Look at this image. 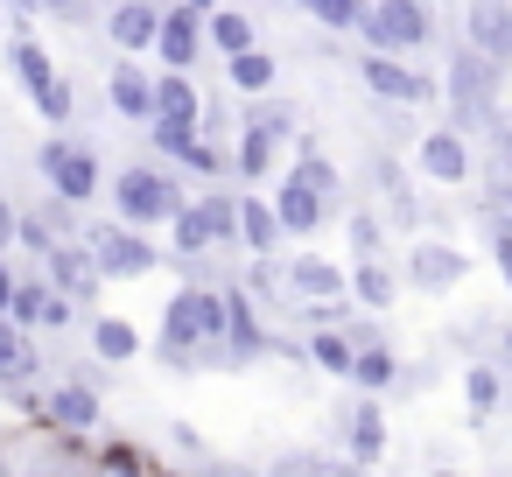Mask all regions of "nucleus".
Here are the masks:
<instances>
[{
  "label": "nucleus",
  "instance_id": "26",
  "mask_svg": "<svg viewBox=\"0 0 512 477\" xmlns=\"http://www.w3.org/2000/svg\"><path fill=\"white\" fill-rule=\"evenodd\" d=\"M225 85L239 92V99H260V92H274L281 85V57L274 50H239V57H225Z\"/></svg>",
  "mask_w": 512,
  "mask_h": 477
},
{
  "label": "nucleus",
  "instance_id": "6",
  "mask_svg": "<svg viewBox=\"0 0 512 477\" xmlns=\"http://www.w3.org/2000/svg\"><path fill=\"white\" fill-rule=\"evenodd\" d=\"M435 0H365V22H358V36H365V50H393V57H414V50H428L435 43Z\"/></svg>",
  "mask_w": 512,
  "mask_h": 477
},
{
  "label": "nucleus",
  "instance_id": "10",
  "mask_svg": "<svg viewBox=\"0 0 512 477\" xmlns=\"http://www.w3.org/2000/svg\"><path fill=\"white\" fill-rule=\"evenodd\" d=\"M267 204H274V218H281V232H288V239H316V232L337 218V204H323L295 169H281V176L267 183Z\"/></svg>",
  "mask_w": 512,
  "mask_h": 477
},
{
  "label": "nucleus",
  "instance_id": "14",
  "mask_svg": "<svg viewBox=\"0 0 512 477\" xmlns=\"http://www.w3.org/2000/svg\"><path fill=\"white\" fill-rule=\"evenodd\" d=\"M463 274H470V260H463L449 239H414V253H407V267H400V281L421 288V295H449V288H463Z\"/></svg>",
  "mask_w": 512,
  "mask_h": 477
},
{
  "label": "nucleus",
  "instance_id": "42",
  "mask_svg": "<svg viewBox=\"0 0 512 477\" xmlns=\"http://www.w3.org/2000/svg\"><path fill=\"white\" fill-rule=\"evenodd\" d=\"M484 225H491V260H498V274L512 288V218H484Z\"/></svg>",
  "mask_w": 512,
  "mask_h": 477
},
{
  "label": "nucleus",
  "instance_id": "30",
  "mask_svg": "<svg viewBox=\"0 0 512 477\" xmlns=\"http://www.w3.org/2000/svg\"><path fill=\"white\" fill-rule=\"evenodd\" d=\"M204 43H211L218 57H239V50H253V43H260V29H253V15H246V8H225V0H218V8L204 15Z\"/></svg>",
  "mask_w": 512,
  "mask_h": 477
},
{
  "label": "nucleus",
  "instance_id": "8",
  "mask_svg": "<svg viewBox=\"0 0 512 477\" xmlns=\"http://www.w3.org/2000/svg\"><path fill=\"white\" fill-rule=\"evenodd\" d=\"M351 71H358V85H365L379 106H435V99H442V85H435L428 71L400 64L393 50H365V57H351Z\"/></svg>",
  "mask_w": 512,
  "mask_h": 477
},
{
  "label": "nucleus",
  "instance_id": "24",
  "mask_svg": "<svg viewBox=\"0 0 512 477\" xmlns=\"http://www.w3.org/2000/svg\"><path fill=\"white\" fill-rule=\"evenodd\" d=\"M344 281H351V302H358V309H372V316H386V309H393V295H400V274H393V260H386V253H379V260H351V274H344Z\"/></svg>",
  "mask_w": 512,
  "mask_h": 477
},
{
  "label": "nucleus",
  "instance_id": "49",
  "mask_svg": "<svg viewBox=\"0 0 512 477\" xmlns=\"http://www.w3.org/2000/svg\"><path fill=\"white\" fill-rule=\"evenodd\" d=\"M435 477H463V470H435Z\"/></svg>",
  "mask_w": 512,
  "mask_h": 477
},
{
  "label": "nucleus",
  "instance_id": "11",
  "mask_svg": "<svg viewBox=\"0 0 512 477\" xmlns=\"http://www.w3.org/2000/svg\"><path fill=\"white\" fill-rule=\"evenodd\" d=\"M260 358H274V330H267V316L253 309V295L232 281V316H225V372H246V365H260Z\"/></svg>",
  "mask_w": 512,
  "mask_h": 477
},
{
  "label": "nucleus",
  "instance_id": "20",
  "mask_svg": "<svg viewBox=\"0 0 512 477\" xmlns=\"http://www.w3.org/2000/svg\"><path fill=\"white\" fill-rule=\"evenodd\" d=\"M337 435H344V456L372 470V463L386 456V414H379V400H351V407L337 414Z\"/></svg>",
  "mask_w": 512,
  "mask_h": 477
},
{
  "label": "nucleus",
  "instance_id": "29",
  "mask_svg": "<svg viewBox=\"0 0 512 477\" xmlns=\"http://www.w3.org/2000/svg\"><path fill=\"white\" fill-rule=\"evenodd\" d=\"M239 127H253V134H267V141H295V127H302V113H295V99H281V85H274V92H260V99H246V113H239Z\"/></svg>",
  "mask_w": 512,
  "mask_h": 477
},
{
  "label": "nucleus",
  "instance_id": "36",
  "mask_svg": "<svg viewBox=\"0 0 512 477\" xmlns=\"http://www.w3.org/2000/svg\"><path fill=\"white\" fill-rule=\"evenodd\" d=\"M190 253H225V246L211 239V225H204L197 204H183V211L169 218V260H190Z\"/></svg>",
  "mask_w": 512,
  "mask_h": 477
},
{
  "label": "nucleus",
  "instance_id": "21",
  "mask_svg": "<svg viewBox=\"0 0 512 477\" xmlns=\"http://www.w3.org/2000/svg\"><path fill=\"white\" fill-rule=\"evenodd\" d=\"M288 288H295V302H330V295H351L344 267H337V260H323V253H295V260H288Z\"/></svg>",
  "mask_w": 512,
  "mask_h": 477
},
{
  "label": "nucleus",
  "instance_id": "22",
  "mask_svg": "<svg viewBox=\"0 0 512 477\" xmlns=\"http://www.w3.org/2000/svg\"><path fill=\"white\" fill-rule=\"evenodd\" d=\"M155 120H183V127L204 134V92H197L190 71H162L155 78Z\"/></svg>",
  "mask_w": 512,
  "mask_h": 477
},
{
  "label": "nucleus",
  "instance_id": "15",
  "mask_svg": "<svg viewBox=\"0 0 512 477\" xmlns=\"http://www.w3.org/2000/svg\"><path fill=\"white\" fill-rule=\"evenodd\" d=\"M99 29H106V43H113V50L148 57V50H155V36H162V0H113V8L99 15Z\"/></svg>",
  "mask_w": 512,
  "mask_h": 477
},
{
  "label": "nucleus",
  "instance_id": "17",
  "mask_svg": "<svg viewBox=\"0 0 512 477\" xmlns=\"http://www.w3.org/2000/svg\"><path fill=\"white\" fill-rule=\"evenodd\" d=\"M463 43H477L498 71H512V0H470L463 8Z\"/></svg>",
  "mask_w": 512,
  "mask_h": 477
},
{
  "label": "nucleus",
  "instance_id": "18",
  "mask_svg": "<svg viewBox=\"0 0 512 477\" xmlns=\"http://www.w3.org/2000/svg\"><path fill=\"white\" fill-rule=\"evenodd\" d=\"M421 176L442 183V190H463V183H470V134L428 127V134H421Z\"/></svg>",
  "mask_w": 512,
  "mask_h": 477
},
{
  "label": "nucleus",
  "instance_id": "34",
  "mask_svg": "<svg viewBox=\"0 0 512 477\" xmlns=\"http://www.w3.org/2000/svg\"><path fill=\"white\" fill-rule=\"evenodd\" d=\"M22 379H36V344L15 316H0V393L22 386Z\"/></svg>",
  "mask_w": 512,
  "mask_h": 477
},
{
  "label": "nucleus",
  "instance_id": "41",
  "mask_svg": "<svg viewBox=\"0 0 512 477\" xmlns=\"http://www.w3.org/2000/svg\"><path fill=\"white\" fill-rule=\"evenodd\" d=\"M232 134V106H225V92H204V141H225Z\"/></svg>",
  "mask_w": 512,
  "mask_h": 477
},
{
  "label": "nucleus",
  "instance_id": "9",
  "mask_svg": "<svg viewBox=\"0 0 512 477\" xmlns=\"http://www.w3.org/2000/svg\"><path fill=\"white\" fill-rule=\"evenodd\" d=\"M29 421L50 428V435H57V428H64V435H92V428L106 421V407H99V386H85V379H57V386L36 393Z\"/></svg>",
  "mask_w": 512,
  "mask_h": 477
},
{
  "label": "nucleus",
  "instance_id": "51",
  "mask_svg": "<svg viewBox=\"0 0 512 477\" xmlns=\"http://www.w3.org/2000/svg\"><path fill=\"white\" fill-rule=\"evenodd\" d=\"M0 36H8V22H0Z\"/></svg>",
  "mask_w": 512,
  "mask_h": 477
},
{
  "label": "nucleus",
  "instance_id": "35",
  "mask_svg": "<svg viewBox=\"0 0 512 477\" xmlns=\"http://www.w3.org/2000/svg\"><path fill=\"white\" fill-rule=\"evenodd\" d=\"M92 358H99V365L141 358V330H134L127 316H92Z\"/></svg>",
  "mask_w": 512,
  "mask_h": 477
},
{
  "label": "nucleus",
  "instance_id": "13",
  "mask_svg": "<svg viewBox=\"0 0 512 477\" xmlns=\"http://www.w3.org/2000/svg\"><path fill=\"white\" fill-rule=\"evenodd\" d=\"M204 15L190 8V0H162V36H155V57L169 71H197L204 64Z\"/></svg>",
  "mask_w": 512,
  "mask_h": 477
},
{
  "label": "nucleus",
  "instance_id": "47",
  "mask_svg": "<svg viewBox=\"0 0 512 477\" xmlns=\"http://www.w3.org/2000/svg\"><path fill=\"white\" fill-rule=\"evenodd\" d=\"M0 477H22V470H15V463H8V456H0Z\"/></svg>",
  "mask_w": 512,
  "mask_h": 477
},
{
  "label": "nucleus",
  "instance_id": "40",
  "mask_svg": "<svg viewBox=\"0 0 512 477\" xmlns=\"http://www.w3.org/2000/svg\"><path fill=\"white\" fill-rule=\"evenodd\" d=\"M78 323V302L64 295V288H50V302H43V337H64Z\"/></svg>",
  "mask_w": 512,
  "mask_h": 477
},
{
  "label": "nucleus",
  "instance_id": "27",
  "mask_svg": "<svg viewBox=\"0 0 512 477\" xmlns=\"http://www.w3.org/2000/svg\"><path fill=\"white\" fill-rule=\"evenodd\" d=\"M372 197L393 211V225H421V204H414V183L393 155H372Z\"/></svg>",
  "mask_w": 512,
  "mask_h": 477
},
{
  "label": "nucleus",
  "instance_id": "16",
  "mask_svg": "<svg viewBox=\"0 0 512 477\" xmlns=\"http://www.w3.org/2000/svg\"><path fill=\"white\" fill-rule=\"evenodd\" d=\"M106 106H113L120 120H134V127L155 120V78H148L127 50H113V64H106Z\"/></svg>",
  "mask_w": 512,
  "mask_h": 477
},
{
  "label": "nucleus",
  "instance_id": "37",
  "mask_svg": "<svg viewBox=\"0 0 512 477\" xmlns=\"http://www.w3.org/2000/svg\"><path fill=\"white\" fill-rule=\"evenodd\" d=\"M43 302H50V274H43V267H36V274H15V302H8V316H15L29 337L43 330Z\"/></svg>",
  "mask_w": 512,
  "mask_h": 477
},
{
  "label": "nucleus",
  "instance_id": "33",
  "mask_svg": "<svg viewBox=\"0 0 512 477\" xmlns=\"http://www.w3.org/2000/svg\"><path fill=\"white\" fill-rule=\"evenodd\" d=\"M351 386H358V393H393V386H400V351H393L386 337H379V344H358Z\"/></svg>",
  "mask_w": 512,
  "mask_h": 477
},
{
  "label": "nucleus",
  "instance_id": "50",
  "mask_svg": "<svg viewBox=\"0 0 512 477\" xmlns=\"http://www.w3.org/2000/svg\"><path fill=\"white\" fill-rule=\"evenodd\" d=\"M435 8H449V0H435Z\"/></svg>",
  "mask_w": 512,
  "mask_h": 477
},
{
  "label": "nucleus",
  "instance_id": "7",
  "mask_svg": "<svg viewBox=\"0 0 512 477\" xmlns=\"http://www.w3.org/2000/svg\"><path fill=\"white\" fill-rule=\"evenodd\" d=\"M78 239L92 246V260H99L106 281H141V274L162 267V246H155L141 225H127V218H99V225H85Z\"/></svg>",
  "mask_w": 512,
  "mask_h": 477
},
{
  "label": "nucleus",
  "instance_id": "32",
  "mask_svg": "<svg viewBox=\"0 0 512 477\" xmlns=\"http://www.w3.org/2000/svg\"><path fill=\"white\" fill-rule=\"evenodd\" d=\"M302 344H309V372H323V379H351V365H358L351 330H309Z\"/></svg>",
  "mask_w": 512,
  "mask_h": 477
},
{
  "label": "nucleus",
  "instance_id": "45",
  "mask_svg": "<svg viewBox=\"0 0 512 477\" xmlns=\"http://www.w3.org/2000/svg\"><path fill=\"white\" fill-rule=\"evenodd\" d=\"M498 351H505V365H512V330H498Z\"/></svg>",
  "mask_w": 512,
  "mask_h": 477
},
{
  "label": "nucleus",
  "instance_id": "31",
  "mask_svg": "<svg viewBox=\"0 0 512 477\" xmlns=\"http://www.w3.org/2000/svg\"><path fill=\"white\" fill-rule=\"evenodd\" d=\"M295 176H302V183H309L323 204H337V211H344V169L330 162V148H323V141H302V155H295Z\"/></svg>",
  "mask_w": 512,
  "mask_h": 477
},
{
  "label": "nucleus",
  "instance_id": "38",
  "mask_svg": "<svg viewBox=\"0 0 512 477\" xmlns=\"http://www.w3.org/2000/svg\"><path fill=\"white\" fill-rule=\"evenodd\" d=\"M295 8L330 36H358V22H365V0H295Z\"/></svg>",
  "mask_w": 512,
  "mask_h": 477
},
{
  "label": "nucleus",
  "instance_id": "44",
  "mask_svg": "<svg viewBox=\"0 0 512 477\" xmlns=\"http://www.w3.org/2000/svg\"><path fill=\"white\" fill-rule=\"evenodd\" d=\"M8 302H15V260L0 253V316H8Z\"/></svg>",
  "mask_w": 512,
  "mask_h": 477
},
{
  "label": "nucleus",
  "instance_id": "3",
  "mask_svg": "<svg viewBox=\"0 0 512 477\" xmlns=\"http://www.w3.org/2000/svg\"><path fill=\"white\" fill-rule=\"evenodd\" d=\"M0 57H8V71H15V85L29 92V106H36V120H50L57 134L78 120V92H71V78L57 71V57L29 36V29H15V36H0Z\"/></svg>",
  "mask_w": 512,
  "mask_h": 477
},
{
  "label": "nucleus",
  "instance_id": "43",
  "mask_svg": "<svg viewBox=\"0 0 512 477\" xmlns=\"http://www.w3.org/2000/svg\"><path fill=\"white\" fill-rule=\"evenodd\" d=\"M15 225H22V211L0 197V253H15Z\"/></svg>",
  "mask_w": 512,
  "mask_h": 477
},
{
  "label": "nucleus",
  "instance_id": "19",
  "mask_svg": "<svg viewBox=\"0 0 512 477\" xmlns=\"http://www.w3.org/2000/svg\"><path fill=\"white\" fill-rule=\"evenodd\" d=\"M239 288L253 295V309H260V316H281V323H288L295 288H288V260H281V253H253V267L239 274Z\"/></svg>",
  "mask_w": 512,
  "mask_h": 477
},
{
  "label": "nucleus",
  "instance_id": "5",
  "mask_svg": "<svg viewBox=\"0 0 512 477\" xmlns=\"http://www.w3.org/2000/svg\"><path fill=\"white\" fill-rule=\"evenodd\" d=\"M36 176H43V190H57V197L78 204V211L106 190V162H99L85 141H71V134H50V141L36 148Z\"/></svg>",
  "mask_w": 512,
  "mask_h": 477
},
{
  "label": "nucleus",
  "instance_id": "48",
  "mask_svg": "<svg viewBox=\"0 0 512 477\" xmlns=\"http://www.w3.org/2000/svg\"><path fill=\"white\" fill-rule=\"evenodd\" d=\"M148 477H183V470H162V463H155V470H148Z\"/></svg>",
  "mask_w": 512,
  "mask_h": 477
},
{
  "label": "nucleus",
  "instance_id": "4",
  "mask_svg": "<svg viewBox=\"0 0 512 477\" xmlns=\"http://www.w3.org/2000/svg\"><path fill=\"white\" fill-rule=\"evenodd\" d=\"M183 204H190V197H183V169H169L162 155H155V162H127V169L113 176V218L141 225V232L169 225Z\"/></svg>",
  "mask_w": 512,
  "mask_h": 477
},
{
  "label": "nucleus",
  "instance_id": "23",
  "mask_svg": "<svg viewBox=\"0 0 512 477\" xmlns=\"http://www.w3.org/2000/svg\"><path fill=\"white\" fill-rule=\"evenodd\" d=\"M232 176H239L246 190L274 183V176H281V141H267V134H253V127H239V141H232Z\"/></svg>",
  "mask_w": 512,
  "mask_h": 477
},
{
  "label": "nucleus",
  "instance_id": "46",
  "mask_svg": "<svg viewBox=\"0 0 512 477\" xmlns=\"http://www.w3.org/2000/svg\"><path fill=\"white\" fill-rule=\"evenodd\" d=\"M190 8H197V15H211V8H218V0H190Z\"/></svg>",
  "mask_w": 512,
  "mask_h": 477
},
{
  "label": "nucleus",
  "instance_id": "28",
  "mask_svg": "<svg viewBox=\"0 0 512 477\" xmlns=\"http://www.w3.org/2000/svg\"><path fill=\"white\" fill-rule=\"evenodd\" d=\"M281 218H274V204L260 197V190H239V246L246 253H281Z\"/></svg>",
  "mask_w": 512,
  "mask_h": 477
},
{
  "label": "nucleus",
  "instance_id": "2",
  "mask_svg": "<svg viewBox=\"0 0 512 477\" xmlns=\"http://www.w3.org/2000/svg\"><path fill=\"white\" fill-rule=\"evenodd\" d=\"M449 127L456 134H491L498 113H505V71L477 50V43H449Z\"/></svg>",
  "mask_w": 512,
  "mask_h": 477
},
{
  "label": "nucleus",
  "instance_id": "25",
  "mask_svg": "<svg viewBox=\"0 0 512 477\" xmlns=\"http://www.w3.org/2000/svg\"><path fill=\"white\" fill-rule=\"evenodd\" d=\"M463 407H470L477 421H491V414H505V407H512V379H505V365H491V358H477V365L463 372Z\"/></svg>",
  "mask_w": 512,
  "mask_h": 477
},
{
  "label": "nucleus",
  "instance_id": "39",
  "mask_svg": "<svg viewBox=\"0 0 512 477\" xmlns=\"http://www.w3.org/2000/svg\"><path fill=\"white\" fill-rule=\"evenodd\" d=\"M344 239H351V260H379L386 253V218L379 211H351L344 218Z\"/></svg>",
  "mask_w": 512,
  "mask_h": 477
},
{
  "label": "nucleus",
  "instance_id": "1",
  "mask_svg": "<svg viewBox=\"0 0 512 477\" xmlns=\"http://www.w3.org/2000/svg\"><path fill=\"white\" fill-rule=\"evenodd\" d=\"M225 316H232V281H183L162 302V330H155V358L169 372H218L225 365Z\"/></svg>",
  "mask_w": 512,
  "mask_h": 477
},
{
  "label": "nucleus",
  "instance_id": "12",
  "mask_svg": "<svg viewBox=\"0 0 512 477\" xmlns=\"http://www.w3.org/2000/svg\"><path fill=\"white\" fill-rule=\"evenodd\" d=\"M43 274H50V288H64L78 309H92L99 288H106V274H99V260H92L85 239H57V246L43 253Z\"/></svg>",
  "mask_w": 512,
  "mask_h": 477
}]
</instances>
